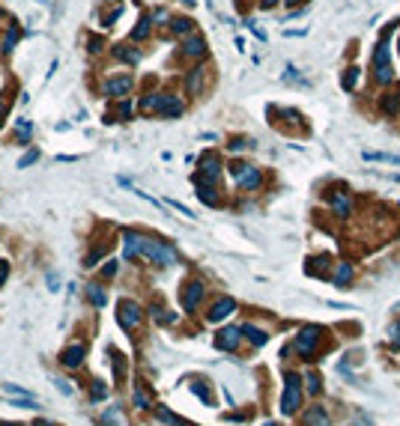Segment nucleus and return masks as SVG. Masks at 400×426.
Listing matches in <instances>:
<instances>
[{
    "mask_svg": "<svg viewBox=\"0 0 400 426\" xmlns=\"http://www.w3.org/2000/svg\"><path fill=\"white\" fill-rule=\"evenodd\" d=\"M317 340H320V328H313V325L302 328L299 337H296V352L299 355H311L313 346H317Z\"/></svg>",
    "mask_w": 400,
    "mask_h": 426,
    "instance_id": "39448f33",
    "label": "nucleus"
},
{
    "mask_svg": "<svg viewBox=\"0 0 400 426\" xmlns=\"http://www.w3.org/2000/svg\"><path fill=\"white\" fill-rule=\"evenodd\" d=\"M158 110H161L164 117H179V114H182V104L176 102L174 96H161V104H158Z\"/></svg>",
    "mask_w": 400,
    "mask_h": 426,
    "instance_id": "2eb2a0df",
    "label": "nucleus"
},
{
    "mask_svg": "<svg viewBox=\"0 0 400 426\" xmlns=\"http://www.w3.org/2000/svg\"><path fill=\"white\" fill-rule=\"evenodd\" d=\"M84 355H87V349L81 346V343H75V346H69L66 352H63V367H81V361H84Z\"/></svg>",
    "mask_w": 400,
    "mask_h": 426,
    "instance_id": "9b49d317",
    "label": "nucleus"
},
{
    "mask_svg": "<svg viewBox=\"0 0 400 426\" xmlns=\"http://www.w3.org/2000/svg\"><path fill=\"white\" fill-rule=\"evenodd\" d=\"M242 334H245V337H248L251 343H254V346H266V340H269V337H266V331L254 328V325H245V328H242Z\"/></svg>",
    "mask_w": 400,
    "mask_h": 426,
    "instance_id": "a211bd4d",
    "label": "nucleus"
},
{
    "mask_svg": "<svg viewBox=\"0 0 400 426\" xmlns=\"http://www.w3.org/2000/svg\"><path fill=\"white\" fill-rule=\"evenodd\" d=\"M349 280H352V265H349V262H341V265H338V272H334V277H331V283L344 289Z\"/></svg>",
    "mask_w": 400,
    "mask_h": 426,
    "instance_id": "f3484780",
    "label": "nucleus"
},
{
    "mask_svg": "<svg viewBox=\"0 0 400 426\" xmlns=\"http://www.w3.org/2000/svg\"><path fill=\"white\" fill-rule=\"evenodd\" d=\"M146 24H150V21H140L138 27H135V33H132V39H140V36H146V30H150Z\"/></svg>",
    "mask_w": 400,
    "mask_h": 426,
    "instance_id": "f704fd0d",
    "label": "nucleus"
},
{
    "mask_svg": "<svg viewBox=\"0 0 400 426\" xmlns=\"http://www.w3.org/2000/svg\"><path fill=\"white\" fill-rule=\"evenodd\" d=\"M299 396H302L299 375L287 373V378H284V396H281V411H284V414H293L296 406H299Z\"/></svg>",
    "mask_w": 400,
    "mask_h": 426,
    "instance_id": "f03ea898",
    "label": "nucleus"
},
{
    "mask_svg": "<svg viewBox=\"0 0 400 426\" xmlns=\"http://www.w3.org/2000/svg\"><path fill=\"white\" fill-rule=\"evenodd\" d=\"M54 385H57V391H60V393H66V396H72V388H69V385H66V382H63V378H54Z\"/></svg>",
    "mask_w": 400,
    "mask_h": 426,
    "instance_id": "c9c22d12",
    "label": "nucleus"
},
{
    "mask_svg": "<svg viewBox=\"0 0 400 426\" xmlns=\"http://www.w3.org/2000/svg\"><path fill=\"white\" fill-rule=\"evenodd\" d=\"M200 298H203V286L200 283H188V289L182 295V307L185 310H194V307L200 304Z\"/></svg>",
    "mask_w": 400,
    "mask_h": 426,
    "instance_id": "f8f14e48",
    "label": "nucleus"
},
{
    "mask_svg": "<svg viewBox=\"0 0 400 426\" xmlns=\"http://www.w3.org/2000/svg\"><path fill=\"white\" fill-rule=\"evenodd\" d=\"M355 81H359V69H349V72H347V81H344V86H347V89H352V86H355Z\"/></svg>",
    "mask_w": 400,
    "mask_h": 426,
    "instance_id": "473e14b6",
    "label": "nucleus"
},
{
    "mask_svg": "<svg viewBox=\"0 0 400 426\" xmlns=\"http://www.w3.org/2000/svg\"><path fill=\"white\" fill-rule=\"evenodd\" d=\"M129 86H132V81H129V78H114V81H108V84H104V96H125V93H129Z\"/></svg>",
    "mask_w": 400,
    "mask_h": 426,
    "instance_id": "4468645a",
    "label": "nucleus"
},
{
    "mask_svg": "<svg viewBox=\"0 0 400 426\" xmlns=\"http://www.w3.org/2000/svg\"><path fill=\"white\" fill-rule=\"evenodd\" d=\"M158 414V420H164V423H174V426H182V420H179V417H176V414H171V411L167 409H158L156 411Z\"/></svg>",
    "mask_w": 400,
    "mask_h": 426,
    "instance_id": "5701e85b",
    "label": "nucleus"
},
{
    "mask_svg": "<svg viewBox=\"0 0 400 426\" xmlns=\"http://www.w3.org/2000/svg\"><path fill=\"white\" fill-rule=\"evenodd\" d=\"M117 57L129 60V63H135V60H138V54H135V51H122V48H117Z\"/></svg>",
    "mask_w": 400,
    "mask_h": 426,
    "instance_id": "e433bc0d",
    "label": "nucleus"
},
{
    "mask_svg": "<svg viewBox=\"0 0 400 426\" xmlns=\"http://www.w3.org/2000/svg\"><path fill=\"white\" fill-rule=\"evenodd\" d=\"M33 426H48V420H36V423Z\"/></svg>",
    "mask_w": 400,
    "mask_h": 426,
    "instance_id": "a18cd8bd",
    "label": "nucleus"
},
{
    "mask_svg": "<svg viewBox=\"0 0 400 426\" xmlns=\"http://www.w3.org/2000/svg\"><path fill=\"white\" fill-rule=\"evenodd\" d=\"M140 307L135 304V301H122L120 304V325L125 328V331H132V328H138L140 325Z\"/></svg>",
    "mask_w": 400,
    "mask_h": 426,
    "instance_id": "423d86ee",
    "label": "nucleus"
},
{
    "mask_svg": "<svg viewBox=\"0 0 400 426\" xmlns=\"http://www.w3.org/2000/svg\"><path fill=\"white\" fill-rule=\"evenodd\" d=\"M140 254L146 256V259H153L156 265H174L176 262V251L174 248H167V244H161V241H153V239H143Z\"/></svg>",
    "mask_w": 400,
    "mask_h": 426,
    "instance_id": "f257e3e1",
    "label": "nucleus"
},
{
    "mask_svg": "<svg viewBox=\"0 0 400 426\" xmlns=\"http://www.w3.org/2000/svg\"><path fill=\"white\" fill-rule=\"evenodd\" d=\"M206 51V48H203V39H197V36H192V39H188V42H185V54H188V57H200V54Z\"/></svg>",
    "mask_w": 400,
    "mask_h": 426,
    "instance_id": "6ab92c4d",
    "label": "nucleus"
},
{
    "mask_svg": "<svg viewBox=\"0 0 400 426\" xmlns=\"http://www.w3.org/2000/svg\"><path fill=\"white\" fill-rule=\"evenodd\" d=\"M153 316H156V322H161V325H171L176 319L174 313H161V307H153Z\"/></svg>",
    "mask_w": 400,
    "mask_h": 426,
    "instance_id": "b1692460",
    "label": "nucleus"
},
{
    "mask_svg": "<svg viewBox=\"0 0 400 426\" xmlns=\"http://www.w3.org/2000/svg\"><path fill=\"white\" fill-rule=\"evenodd\" d=\"M197 86H200V69H194L192 78H188V89H192V93H197Z\"/></svg>",
    "mask_w": 400,
    "mask_h": 426,
    "instance_id": "72a5a7b5",
    "label": "nucleus"
},
{
    "mask_svg": "<svg viewBox=\"0 0 400 426\" xmlns=\"http://www.w3.org/2000/svg\"><path fill=\"white\" fill-rule=\"evenodd\" d=\"M122 241H125V259H132V256L140 254V244H143V236H138V233H125L122 236Z\"/></svg>",
    "mask_w": 400,
    "mask_h": 426,
    "instance_id": "ddd939ff",
    "label": "nucleus"
},
{
    "mask_svg": "<svg viewBox=\"0 0 400 426\" xmlns=\"http://www.w3.org/2000/svg\"><path fill=\"white\" fill-rule=\"evenodd\" d=\"M114 272H117V262H108V265L102 268V274H104V277H111Z\"/></svg>",
    "mask_w": 400,
    "mask_h": 426,
    "instance_id": "a19ab883",
    "label": "nucleus"
},
{
    "mask_svg": "<svg viewBox=\"0 0 400 426\" xmlns=\"http://www.w3.org/2000/svg\"><path fill=\"white\" fill-rule=\"evenodd\" d=\"M266 426H278V423H266Z\"/></svg>",
    "mask_w": 400,
    "mask_h": 426,
    "instance_id": "de8ad7c7",
    "label": "nucleus"
},
{
    "mask_svg": "<svg viewBox=\"0 0 400 426\" xmlns=\"http://www.w3.org/2000/svg\"><path fill=\"white\" fill-rule=\"evenodd\" d=\"M90 396H93V399L99 402V399H104V396H108V388H104L102 382H96V385L90 388Z\"/></svg>",
    "mask_w": 400,
    "mask_h": 426,
    "instance_id": "393cba45",
    "label": "nucleus"
},
{
    "mask_svg": "<svg viewBox=\"0 0 400 426\" xmlns=\"http://www.w3.org/2000/svg\"><path fill=\"white\" fill-rule=\"evenodd\" d=\"M239 337H242V331H239V328H224V331L218 334L215 346H218V349H224V352H233V349L239 346Z\"/></svg>",
    "mask_w": 400,
    "mask_h": 426,
    "instance_id": "1a4fd4ad",
    "label": "nucleus"
},
{
    "mask_svg": "<svg viewBox=\"0 0 400 426\" xmlns=\"http://www.w3.org/2000/svg\"><path fill=\"white\" fill-rule=\"evenodd\" d=\"M373 63H376V81L388 84V81H391V57H388V42H385V39L376 45Z\"/></svg>",
    "mask_w": 400,
    "mask_h": 426,
    "instance_id": "7ed1b4c3",
    "label": "nucleus"
},
{
    "mask_svg": "<svg viewBox=\"0 0 400 426\" xmlns=\"http://www.w3.org/2000/svg\"><path fill=\"white\" fill-rule=\"evenodd\" d=\"M331 206H334V215H338V218H347L349 209H352V206H349V197L347 194H341V191L331 194Z\"/></svg>",
    "mask_w": 400,
    "mask_h": 426,
    "instance_id": "dca6fc26",
    "label": "nucleus"
},
{
    "mask_svg": "<svg viewBox=\"0 0 400 426\" xmlns=\"http://www.w3.org/2000/svg\"><path fill=\"white\" fill-rule=\"evenodd\" d=\"M236 310V301L233 298H218L215 304H212V310H209V322H221L224 316H230Z\"/></svg>",
    "mask_w": 400,
    "mask_h": 426,
    "instance_id": "6e6552de",
    "label": "nucleus"
},
{
    "mask_svg": "<svg viewBox=\"0 0 400 426\" xmlns=\"http://www.w3.org/2000/svg\"><path fill=\"white\" fill-rule=\"evenodd\" d=\"M158 104H161V96H146V99L140 102V107H143V110H158Z\"/></svg>",
    "mask_w": 400,
    "mask_h": 426,
    "instance_id": "a878e982",
    "label": "nucleus"
},
{
    "mask_svg": "<svg viewBox=\"0 0 400 426\" xmlns=\"http://www.w3.org/2000/svg\"><path fill=\"white\" fill-rule=\"evenodd\" d=\"M135 406H138V409H150V396L143 391H135Z\"/></svg>",
    "mask_w": 400,
    "mask_h": 426,
    "instance_id": "c756f323",
    "label": "nucleus"
},
{
    "mask_svg": "<svg viewBox=\"0 0 400 426\" xmlns=\"http://www.w3.org/2000/svg\"><path fill=\"white\" fill-rule=\"evenodd\" d=\"M305 423L308 426H331V420H329V414H326L323 406H308V411H305Z\"/></svg>",
    "mask_w": 400,
    "mask_h": 426,
    "instance_id": "9d476101",
    "label": "nucleus"
},
{
    "mask_svg": "<svg viewBox=\"0 0 400 426\" xmlns=\"http://www.w3.org/2000/svg\"><path fill=\"white\" fill-rule=\"evenodd\" d=\"M275 3H278V0H263V9H272Z\"/></svg>",
    "mask_w": 400,
    "mask_h": 426,
    "instance_id": "37998d69",
    "label": "nucleus"
},
{
    "mask_svg": "<svg viewBox=\"0 0 400 426\" xmlns=\"http://www.w3.org/2000/svg\"><path fill=\"white\" fill-rule=\"evenodd\" d=\"M87 298H90V301H93L96 307H104V301H108V298H104V292L99 289V286H87Z\"/></svg>",
    "mask_w": 400,
    "mask_h": 426,
    "instance_id": "412c9836",
    "label": "nucleus"
},
{
    "mask_svg": "<svg viewBox=\"0 0 400 426\" xmlns=\"http://www.w3.org/2000/svg\"><path fill=\"white\" fill-rule=\"evenodd\" d=\"M287 3H299V0H287Z\"/></svg>",
    "mask_w": 400,
    "mask_h": 426,
    "instance_id": "49530a36",
    "label": "nucleus"
},
{
    "mask_svg": "<svg viewBox=\"0 0 400 426\" xmlns=\"http://www.w3.org/2000/svg\"><path fill=\"white\" fill-rule=\"evenodd\" d=\"M6 272H9V268H6V262H3V265H0V283H3V277H6Z\"/></svg>",
    "mask_w": 400,
    "mask_h": 426,
    "instance_id": "c03bdc74",
    "label": "nucleus"
},
{
    "mask_svg": "<svg viewBox=\"0 0 400 426\" xmlns=\"http://www.w3.org/2000/svg\"><path fill=\"white\" fill-rule=\"evenodd\" d=\"M383 107H385V110H391V114H394V110H397V99H385V102H383Z\"/></svg>",
    "mask_w": 400,
    "mask_h": 426,
    "instance_id": "58836bf2",
    "label": "nucleus"
},
{
    "mask_svg": "<svg viewBox=\"0 0 400 426\" xmlns=\"http://www.w3.org/2000/svg\"><path fill=\"white\" fill-rule=\"evenodd\" d=\"M39 3H48V0H39Z\"/></svg>",
    "mask_w": 400,
    "mask_h": 426,
    "instance_id": "09e8293b",
    "label": "nucleus"
},
{
    "mask_svg": "<svg viewBox=\"0 0 400 426\" xmlns=\"http://www.w3.org/2000/svg\"><path fill=\"white\" fill-rule=\"evenodd\" d=\"M18 36H21V30H9V36H6V42H3V51H12V45L18 42Z\"/></svg>",
    "mask_w": 400,
    "mask_h": 426,
    "instance_id": "c85d7f7f",
    "label": "nucleus"
},
{
    "mask_svg": "<svg viewBox=\"0 0 400 426\" xmlns=\"http://www.w3.org/2000/svg\"><path fill=\"white\" fill-rule=\"evenodd\" d=\"M245 146H248L245 140H233V143H230V149H233V152H242Z\"/></svg>",
    "mask_w": 400,
    "mask_h": 426,
    "instance_id": "ea45409f",
    "label": "nucleus"
},
{
    "mask_svg": "<svg viewBox=\"0 0 400 426\" xmlns=\"http://www.w3.org/2000/svg\"><path fill=\"white\" fill-rule=\"evenodd\" d=\"M167 206H174L179 215H185V218H194V212L188 209V206H182V203H176V200H167Z\"/></svg>",
    "mask_w": 400,
    "mask_h": 426,
    "instance_id": "7c9ffc66",
    "label": "nucleus"
},
{
    "mask_svg": "<svg viewBox=\"0 0 400 426\" xmlns=\"http://www.w3.org/2000/svg\"><path fill=\"white\" fill-rule=\"evenodd\" d=\"M236 182H239V188H242V191H254V188H260L263 176H260V170H257V167H242V173L236 176Z\"/></svg>",
    "mask_w": 400,
    "mask_h": 426,
    "instance_id": "0eeeda50",
    "label": "nucleus"
},
{
    "mask_svg": "<svg viewBox=\"0 0 400 426\" xmlns=\"http://www.w3.org/2000/svg\"><path fill=\"white\" fill-rule=\"evenodd\" d=\"M218 173H221V161H218V155H203V161H200V173H197V185H209V182H215Z\"/></svg>",
    "mask_w": 400,
    "mask_h": 426,
    "instance_id": "20e7f679",
    "label": "nucleus"
},
{
    "mask_svg": "<svg viewBox=\"0 0 400 426\" xmlns=\"http://www.w3.org/2000/svg\"><path fill=\"white\" fill-rule=\"evenodd\" d=\"M188 30H192V21H185V18L174 21V33H188Z\"/></svg>",
    "mask_w": 400,
    "mask_h": 426,
    "instance_id": "cd10ccee",
    "label": "nucleus"
},
{
    "mask_svg": "<svg viewBox=\"0 0 400 426\" xmlns=\"http://www.w3.org/2000/svg\"><path fill=\"white\" fill-rule=\"evenodd\" d=\"M365 161H391V164H400V155H388V152H362Z\"/></svg>",
    "mask_w": 400,
    "mask_h": 426,
    "instance_id": "aec40b11",
    "label": "nucleus"
},
{
    "mask_svg": "<svg viewBox=\"0 0 400 426\" xmlns=\"http://www.w3.org/2000/svg\"><path fill=\"white\" fill-rule=\"evenodd\" d=\"M391 340H394V343H400V322L394 325V328H391Z\"/></svg>",
    "mask_w": 400,
    "mask_h": 426,
    "instance_id": "79ce46f5",
    "label": "nucleus"
},
{
    "mask_svg": "<svg viewBox=\"0 0 400 426\" xmlns=\"http://www.w3.org/2000/svg\"><path fill=\"white\" fill-rule=\"evenodd\" d=\"M36 158H39V152H36V149H30V152H27L24 158H21V161H18V167H30Z\"/></svg>",
    "mask_w": 400,
    "mask_h": 426,
    "instance_id": "2f4dec72",
    "label": "nucleus"
},
{
    "mask_svg": "<svg viewBox=\"0 0 400 426\" xmlns=\"http://www.w3.org/2000/svg\"><path fill=\"white\" fill-rule=\"evenodd\" d=\"M197 197H200L203 203H209V206H215V203H218V197L212 194V188H209V185H200V188H197Z\"/></svg>",
    "mask_w": 400,
    "mask_h": 426,
    "instance_id": "4be33fe9",
    "label": "nucleus"
},
{
    "mask_svg": "<svg viewBox=\"0 0 400 426\" xmlns=\"http://www.w3.org/2000/svg\"><path fill=\"white\" fill-rule=\"evenodd\" d=\"M308 391H311V393L320 391V378H317V375H308Z\"/></svg>",
    "mask_w": 400,
    "mask_h": 426,
    "instance_id": "4c0bfd02",
    "label": "nucleus"
},
{
    "mask_svg": "<svg viewBox=\"0 0 400 426\" xmlns=\"http://www.w3.org/2000/svg\"><path fill=\"white\" fill-rule=\"evenodd\" d=\"M192 391L197 393V396H200V399H203V402H206V406H212V396H209L206 385H192Z\"/></svg>",
    "mask_w": 400,
    "mask_h": 426,
    "instance_id": "bb28decb",
    "label": "nucleus"
}]
</instances>
